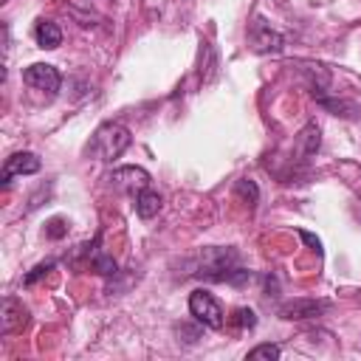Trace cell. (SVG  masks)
I'll list each match as a JSON object with an SVG mask.
<instances>
[{
    "label": "cell",
    "instance_id": "18",
    "mask_svg": "<svg viewBox=\"0 0 361 361\" xmlns=\"http://www.w3.org/2000/svg\"><path fill=\"white\" fill-rule=\"evenodd\" d=\"M175 333L183 336V338H178V341H183V344H195V341L200 338V327H192V324H178Z\"/></svg>",
    "mask_w": 361,
    "mask_h": 361
},
{
    "label": "cell",
    "instance_id": "10",
    "mask_svg": "<svg viewBox=\"0 0 361 361\" xmlns=\"http://www.w3.org/2000/svg\"><path fill=\"white\" fill-rule=\"evenodd\" d=\"M319 144H322V135H319V124H305L302 130H299V135H296V149H299V155L302 158H310V155H316L319 152Z\"/></svg>",
    "mask_w": 361,
    "mask_h": 361
},
{
    "label": "cell",
    "instance_id": "6",
    "mask_svg": "<svg viewBox=\"0 0 361 361\" xmlns=\"http://www.w3.org/2000/svg\"><path fill=\"white\" fill-rule=\"evenodd\" d=\"M107 180L118 192H141L149 186V172L141 166H118L107 175Z\"/></svg>",
    "mask_w": 361,
    "mask_h": 361
},
{
    "label": "cell",
    "instance_id": "9",
    "mask_svg": "<svg viewBox=\"0 0 361 361\" xmlns=\"http://www.w3.org/2000/svg\"><path fill=\"white\" fill-rule=\"evenodd\" d=\"M25 322H28V310L23 307V302H17L14 296H6L3 299V313H0V333L11 336V333L23 330Z\"/></svg>",
    "mask_w": 361,
    "mask_h": 361
},
{
    "label": "cell",
    "instance_id": "16",
    "mask_svg": "<svg viewBox=\"0 0 361 361\" xmlns=\"http://www.w3.org/2000/svg\"><path fill=\"white\" fill-rule=\"evenodd\" d=\"M93 268H96L102 276H116V274H118L116 259H113V257H107V254H96V257H93Z\"/></svg>",
    "mask_w": 361,
    "mask_h": 361
},
{
    "label": "cell",
    "instance_id": "11",
    "mask_svg": "<svg viewBox=\"0 0 361 361\" xmlns=\"http://www.w3.org/2000/svg\"><path fill=\"white\" fill-rule=\"evenodd\" d=\"M161 206H164L161 195H158L155 189H149V186L135 195V212H138V217H144V220H152V217L161 212Z\"/></svg>",
    "mask_w": 361,
    "mask_h": 361
},
{
    "label": "cell",
    "instance_id": "14",
    "mask_svg": "<svg viewBox=\"0 0 361 361\" xmlns=\"http://www.w3.org/2000/svg\"><path fill=\"white\" fill-rule=\"evenodd\" d=\"M231 327L234 330H251V327H257V313L251 307H237L231 313Z\"/></svg>",
    "mask_w": 361,
    "mask_h": 361
},
{
    "label": "cell",
    "instance_id": "15",
    "mask_svg": "<svg viewBox=\"0 0 361 361\" xmlns=\"http://www.w3.org/2000/svg\"><path fill=\"white\" fill-rule=\"evenodd\" d=\"M279 344H257L254 350H248V361H259V358H265V361H274V358H279Z\"/></svg>",
    "mask_w": 361,
    "mask_h": 361
},
{
    "label": "cell",
    "instance_id": "7",
    "mask_svg": "<svg viewBox=\"0 0 361 361\" xmlns=\"http://www.w3.org/2000/svg\"><path fill=\"white\" fill-rule=\"evenodd\" d=\"M330 305L322 299H288L279 305V316L288 322H302V319H316L327 310Z\"/></svg>",
    "mask_w": 361,
    "mask_h": 361
},
{
    "label": "cell",
    "instance_id": "13",
    "mask_svg": "<svg viewBox=\"0 0 361 361\" xmlns=\"http://www.w3.org/2000/svg\"><path fill=\"white\" fill-rule=\"evenodd\" d=\"M234 192H237V197H240L243 203H248V206H257V200H259V186H257L251 178H240L237 186H234Z\"/></svg>",
    "mask_w": 361,
    "mask_h": 361
},
{
    "label": "cell",
    "instance_id": "5",
    "mask_svg": "<svg viewBox=\"0 0 361 361\" xmlns=\"http://www.w3.org/2000/svg\"><path fill=\"white\" fill-rule=\"evenodd\" d=\"M23 82H25L28 87H34V90H42V93L54 96V93L59 90L62 76H59V71H56L54 65H48V62H34V65H28V68L23 71Z\"/></svg>",
    "mask_w": 361,
    "mask_h": 361
},
{
    "label": "cell",
    "instance_id": "12",
    "mask_svg": "<svg viewBox=\"0 0 361 361\" xmlns=\"http://www.w3.org/2000/svg\"><path fill=\"white\" fill-rule=\"evenodd\" d=\"M34 39H37L39 48H48V51H51V48H59V45H62V31H59L56 23L39 20L37 28H34Z\"/></svg>",
    "mask_w": 361,
    "mask_h": 361
},
{
    "label": "cell",
    "instance_id": "1",
    "mask_svg": "<svg viewBox=\"0 0 361 361\" xmlns=\"http://www.w3.org/2000/svg\"><path fill=\"white\" fill-rule=\"evenodd\" d=\"M240 268V257L234 248H203L197 254V276L209 279V282H228L234 276V271Z\"/></svg>",
    "mask_w": 361,
    "mask_h": 361
},
{
    "label": "cell",
    "instance_id": "8",
    "mask_svg": "<svg viewBox=\"0 0 361 361\" xmlns=\"http://www.w3.org/2000/svg\"><path fill=\"white\" fill-rule=\"evenodd\" d=\"M34 172H39V158H37V152L23 149V152H14V155L6 158L0 180H3V186H8L14 175H34Z\"/></svg>",
    "mask_w": 361,
    "mask_h": 361
},
{
    "label": "cell",
    "instance_id": "4",
    "mask_svg": "<svg viewBox=\"0 0 361 361\" xmlns=\"http://www.w3.org/2000/svg\"><path fill=\"white\" fill-rule=\"evenodd\" d=\"M248 42H251V48H254L257 54H279L282 45H285L282 34H279L276 28H271V23H265L262 17H257V20L251 23Z\"/></svg>",
    "mask_w": 361,
    "mask_h": 361
},
{
    "label": "cell",
    "instance_id": "17",
    "mask_svg": "<svg viewBox=\"0 0 361 361\" xmlns=\"http://www.w3.org/2000/svg\"><path fill=\"white\" fill-rule=\"evenodd\" d=\"M45 234H48L51 240H62V237L68 234V226H65V220H62V217H54V220H48V226H45Z\"/></svg>",
    "mask_w": 361,
    "mask_h": 361
},
{
    "label": "cell",
    "instance_id": "2",
    "mask_svg": "<svg viewBox=\"0 0 361 361\" xmlns=\"http://www.w3.org/2000/svg\"><path fill=\"white\" fill-rule=\"evenodd\" d=\"M133 135L124 124H116V121H107L102 124L96 133H93V141L87 147L90 155H96L99 161H116L127 147H130Z\"/></svg>",
    "mask_w": 361,
    "mask_h": 361
},
{
    "label": "cell",
    "instance_id": "19",
    "mask_svg": "<svg viewBox=\"0 0 361 361\" xmlns=\"http://www.w3.org/2000/svg\"><path fill=\"white\" fill-rule=\"evenodd\" d=\"M51 268H54V262H39V265H34V268L25 274V279H23V282H25V285H34V282H37L39 276H45Z\"/></svg>",
    "mask_w": 361,
    "mask_h": 361
},
{
    "label": "cell",
    "instance_id": "20",
    "mask_svg": "<svg viewBox=\"0 0 361 361\" xmlns=\"http://www.w3.org/2000/svg\"><path fill=\"white\" fill-rule=\"evenodd\" d=\"M299 237H302V240H305V243H307V245H310L316 254H322V243H319V237H313L310 231H299Z\"/></svg>",
    "mask_w": 361,
    "mask_h": 361
},
{
    "label": "cell",
    "instance_id": "3",
    "mask_svg": "<svg viewBox=\"0 0 361 361\" xmlns=\"http://www.w3.org/2000/svg\"><path fill=\"white\" fill-rule=\"evenodd\" d=\"M189 313H192L195 322L203 324V327H212V330H220V327H223V307H220V302H217L209 290H203V288H197V290L189 293Z\"/></svg>",
    "mask_w": 361,
    "mask_h": 361
}]
</instances>
